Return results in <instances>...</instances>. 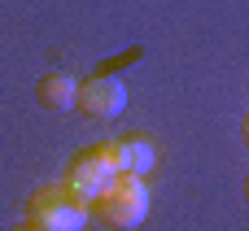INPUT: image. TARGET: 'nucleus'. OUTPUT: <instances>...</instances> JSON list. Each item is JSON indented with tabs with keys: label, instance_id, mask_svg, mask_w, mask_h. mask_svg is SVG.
Masks as SVG:
<instances>
[{
	"label": "nucleus",
	"instance_id": "nucleus-7",
	"mask_svg": "<svg viewBox=\"0 0 249 231\" xmlns=\"http://www.w3.org/2000/svg\"><path fill=\"white\" fill-rule=\"evenodd\" d=\"M96 153H101L114 170H123V148H118V140H101V144H96Z\"/></svg>",
	"mask_w": 249,
	"mask_h": 231
},
{
	"label": "nucleus",
	"instance_id": "nucleus-3",
	"mask_svg": "<svg viewBox=\"0 0 249 231\" xmlns=\"http://www.w3.org/2000/svg\"><path fill=\"white\" fill-rule=\"evenodd\" d=\"M74 109H79L83 118L109 122V118H118V114L127 109V83H123L118 74H92V79H83Z\"/></svg>",
	"mask_w": 249,
	"mask_h": 231
},
{
	"label": "nucleus",
	"instance_id": "nucleus-2",
	"mask_svg": "<svg viewBox=\"0 0 249 231\" xmlns=\"http://www.w3.org/2000/svg\"><path fill=\"white\" fill-rule=\"evenodd\" d=\"M88 218H92V205L66 183H48L26 201V223L44 231H83Z\"/></svg>",
	"mask_w": 249,
	"mask_h": 231
},
{
	"label": "nucleus",
	"instance_id": "nucleus-9",
	"mask_svg": "<svg viewBox=\"0 0 249 231\" xmlns=\"http://www.w3.org/2000/svg\"><path fill=\"white\" fill-rule=\"evenodd\" d=\"M245 144H249V118H245Z\"/></svg>",
	"mask_w": 249,
	"mask_h": 231
},
{
	"label": "nucleus",
	"instance_id": "nucleus-10",
	"mask_svg": "<svg viewBox=\"0 0 249 231\" xmlns=\"http://www.w3.org/2000/svg\"><path fill=\"white\" fill-rule=\"evenodd\" d=\"M245 201H249V179H245Z\"/></svg>",
	"mask_w": 249,
	"mask_h": 231
},
{
	"label": "nucleus",
	"instance_id": "nucleus-5",
	"mask_svg": "<svg viewBox=\"0 0 249 231\" xmlns=\"http://www.w3.org/2000/svg\"><path fill=\"white\" fill-rule=\"evenodd\" d=\"M35 100H39L44 109H53V114H70L74 100H79V83H74L70 74L53 70V74H44V79L35 83Z\"/></svg>",
	"mask_w": 249,
	"mask_h": 231
},
{
	"label": "nucleus",
	"instance_id": "nucleus-6",
	"mask_svg": "<svg viewBox=\"0 0 249 231\" xmlns=\"http://www.w3.org/2000/svg\"><path fill=\"white\" fill-rule=\"evenodd\" d=\"M118 148H123V170H131V175H149L158 162V148L149 135H123Z\"/></svg>",
	"mask_w": 249,
	"mask_h": 231
},
{
	"label": "nucleus",
	"instance_id": "nucleus-8",
	"mask_svg": "<svg viewBox=\"0 0 249 231\" xmlns=\"http://www.w3.org/2000/svg\"><path fill=\"white\" fill-rule=\"evenodd\" d=\"M13 231H44V227H35V223H18Z\"/></svg>",
	"mask_w": 249,
	"mask_h": 231
},
{
	"label": "nucleus",
	"instance_id": "nucleus-4",
	"mask_svg": "<svg viewBox=\"0 0 249 231\" xmlns=\"http://www.w3.org/2000/svg\"><path fill=\"white\" fill-rule=\"evenodd\" d=\"M114 175H118V170H114V166L96 153V144H92V148H83V153H74V157L66 162V179H61V183H66V188H74V192L92 205V201L109 188V179H114Z\"/></svg>",
	"mask_w": 249,
	"mask_h": 231
},
{
	"label": "nucleus",
	"instance_id": "nucleus-1",
	"mask_svg": "<svg viewBox=\"0 0 249 231\" xmlns=\"http://www.w3.org/2000/svg\"><path fill=\"white\" fill-rule=\"evenodd\" d=\"M92 210H96L109 227H118V231L140 227V223L149 218V183H144V175L118 170V175L109 179V188L92 201Z\"/></svg>",
	"mask_w": 249,
	"mask_h": 231
}]
</instances>
